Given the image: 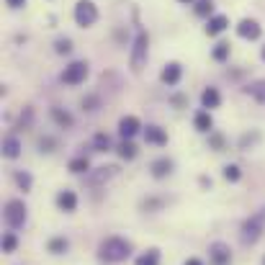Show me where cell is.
I'll use <instances>...</instances> for the list:
<instances>
[{
  "instance_id": "3",
  "label": "cell",
  "mask_w": 265,
  "mask_h": 265,
  "mask_svg": "<svg viewBox=\"0 0 265 265\" xmlns=\"http://www.w3.org/2000/svg\"><path fill=\"white\" fill-rule=\"evenodd\" d=\"M147 44H149V39H147V31H137V39H134V47H131V70L134 72H139L142 67H144V62H147Z\"/></svg>"
},
{
  "instance_id": "31",
  "label": "cell",
  "mask_w": 265,
  "mask_h": 265,
  "mask_svg": "<svg viewBox=\"0 0 265 265\" xmlns=\"http://www.w3.org/2000/svg\"><path fill=\"white\" fill-rule=\"evenodd\" d=\"M24 3H26V0H8L11 8H18V6H24Z\"/></svg>"
},
{
  "instance_id": "25",
  "label": "cell",
  "mask_w": 265,
  "mask_h": 265,
  "mask_svg": "<svg viewBox=\"0 0 265 265\" xmlns=\"http://www.w3.org/2000/svg\"><path fill=\"white\" fill-rule=\"evenodd\" d=\"M239 175H242V173H239L237 165H226V167H224V178H226V180L234 183V180H239Z\"/></svg>"
},
{
  "instance_id": "10",
  "label": "cell",
  "mask_w": 265,
  "mask_h": 265,
  "mask_svg": "<svg viewBox=\"0 0 265 265\" xmlns=\"http://www.w3.org/2000/svg\"><path fill=\"white\" fill-rule=\"evenodd\" d=\"M180 75H183V70H180V65L178 62H170V65H165V70H162V83H167V85H175L178 80H180Z\"/></svg>"
},
{
  "instance_id": "2",
  "label": "cell",
  "mask_w": 265,
  "mask_h": 265,
  "mask_svg": "<svg viewBox=\"0 0 265 265\" xmlns=\"http://www.w3.org/2000/svg\"><path fill=\"white\" fill-rule=\"evenodd\" d=\"M262 232H265V209H260L242 224V242H257Z\"/></svg>"
},
{
  "instance_id": "18",
  "label": "cell",
  "mask_w": 265,
  "mask_h": 265,
  "mask_svg": "<svg viewBox=\"0 0 265 265\" xmlns=\"http://www.w3.org/2000/svg\"><path fill=\"white\" fill-rule=\"evenodd\" d=\"M137 265H160V252L157 250H147L144 255L137 257Z\"/></svg>"
},
{
  "instance_id": "33",
  "label": "cell",
  "mask_w": 265,
  "mask_h": 265,
  "mask_svg": "<svg viewBox=\"0 0 265 265\" xmlns=\"http://www.w3.org/2000/svg\"><path fill=\"white\" fill-rule=\"evenodd\" d=\"M180 3H191V0H180Z\"/></svg>"
},
{
  "instance_id": "5",
  "label": "cell",
  "mask_w": 265,
  "mask_h": 265,
  "mask_svg": "<svg viewBox=\"0 0 265 265\" xmlns=\"http://www.w3.org/2000/svg\"><path fill=\"white\" fill-rule=\"evenodd\" d=\"M96 18H98V11H96V6L90 3V0H80V3L75 6V21L80 26H93Z\"/></svg>"
},
{
  "instance_id": "6",
  "label": "cell",
  "mask_w": 265,
  "mask_h": 265,
  "mask_svg": "<svg viewBox=\"0 0 265 265\" xmlns=\"http://www.w3.org/2000/svg\"><path fill=\"white\" fill-rule=\"evenodd\" d=\"M85 78H88V62H72L62 72V83H67V85H78Z\"/></svg>"
},
{
  "instance_id": "32",
  "label": "cell",
  "mask_w": 265,
  "mask_h": 265,
  "mask_svg": "<svg viewBox=\"0 0 265 265\" xmlns=\"http://www.w3.org/2000/svg\"><path fill=\"white\" fill-rule=\"evenodd\" d=\"M183 265H203V262H201V260H196V257H188Z\"/></svg>"
},
{
  "instance_id": "9",
  "label": "cell",
  "mask_w": 265,
  "mask_h": 265,
  "mask_svg": "<svg viewBox=\"0 0 265 265\" xmlns=\"http://www.w3.org/2000/svg\"><path fill=\"white\" fill-rule=\"evenodd\" d=\"M237 34H239L242 39H257V36H260V26H257V21H252V18H244V21H239V26H237Z\"/></svg>"
},
{
  "instance_id": "27",
  "label": "cell",
  "mask_w": 265,
  "mask_h": 265,
  "mask_svg": "<svg viewBox=\"0 0 265 265\" xmlns=\"http://www.w3.org/2000/svg\"><path fill=\"white\" fill-rule=\"evenodd\" d=\"M229 57V44H216V49H214V60H226Z\"/></svg>"
},
{
  "instance_id": "23",
  "label": "cell",
  "mask_w": 265,
  "mask_h": 265,
  "mask_svg": "<svg viewBox=\"0 0 265 265\" xmlns=\"http://www.w3.org/2000/svg\"><path fill=\"white\" fill-rule=\"evenodd\" d=\"M88 167H90V162H88L85 157H75V160L70 162V170H72V173H88Z\"/></svg>"
},
{
  "instance_id": "26",
  "label": "cell",
  "mask_w": 265,
  "mask_h": 265,
  "mask_svg": "<svg viewBox=\"0 0 265 265\" xmlns=\"http://www.w3.org/2000/svg\"><path fill=\"white\" fill-rule=\"evenodd\" d=\"M211 11H214V3H211V0H201V3L196 6V13H198V16H209Z\"/></svg>"
},
{
  "instance_id": "30",
  "label": "cell",
  "mask_w": 265,
  "mask_h": 265,
  "mask_svg": "<svg viewBox=\"0 0 265 265\" xmlns=\"http://www.w3.org/2000/svg\"><path fill=\"white\" fill-rule=\"evenodd\" d=\"M70 49H72L70 39H60V42H57V52H60V54H67Z\"/></svg>"
},
{
  "instance_id": "24",
  "label": "cell",
  "mask_w": 265,
  "mask_h": 265,
  "mask_svg": "<svg viewBox=\"0 0 265 265\" xmlns=\"http://www.w3.org/2000/svg\"><path fill=\"white\" fill-rule=\"evenodd\" d=\"M67 247H70V244H67V239H65V237H57V239H52V242H49V250H52V252H57V255H60V252H65Z\"/></svg>"
},
{
  "instance_id": "35",
  "label": "cell",
  "mask_w": 265,
  "mask_h": 265,
  "mask_svg": "<svg viewBox=\"0 0 265 265\" xmlns=\"http://www.w3.org/2000/svg\"><path fill=\"white\" fill-rule=\"evenodd\" d=\"M262 265H265V260H262Z\"/></svg>"
},
{
  "instance_id": "4",
  "label": "cell",
  "mask_w": 265,
  "mask_h": 265,
  "mask_svg": "<svg viewBox=\"0 0 265 265\" xmlns=\"http://www.w3.org/2000/svg\"><path fill=\"white\" fill-rule=\"evenodd\" d=\"M24 221H26V206H24V201L11 198L6 203V224L11 229H18V226H24Z\"/></svg>"
},
{
  "instance_id": "22",
  "label": "cell",
  "mask_w": 265,
  "mask_h": 265,
  "mask_svg": "<svg viewBox=\"0 0 265 265\" xmlns=\"http://www.w3.org/2000/svg\"><path fill=\"white\" fill-rule=\"evenodd\" d=\"M52 116H54V121H57L60 126H72V116H70V113H65V111H60V108H52Z\"/></svg>"
},
{
  "instance_id": "20",
  "label": "cell",
  "mask_w": 265,
  "mask_h": 265,
  "mask_svg": "<svg viewBox=\"0 0 265 265\" xmlns=\"http://www.w3.org/2000/svg\"><path fill=\"white\" fill-rule=\"evenodd\" d=\"M119 155H121L124 160H131V157H137V147H134L129 139H124V142L119 144Z\"/></svg>"
},
{
  "instance_id": "29",
  "label": "cell",
  "mask_w": 265,
  "mask_h": 265,
  "mask_svg": "<svg viewBox=\"0 0 265 265\" xmlns=\"http://www.w3.org/2000/svg\"><path fill=\"white\" fill-rule=\"evenodd\" d=\"M16 180H18V185H24L26 191L31 188V175H29V173H18V175H16Z\"/></svg>"
},
{
  "instance_id": "8",
  "label": "cell",
  "mask_w": 265,
  "mask_h": 265,
  "mask_svg": "<svg viewBox=\"0 0 265 265\" xmlns=\"http://www.w3.org/2000/svg\"><path fill=\"white\" fill-rule=\"evenodd\" d=\"M137 131H139V119H137V116H124V119L119 121V134H121L124 139H131Z\"/></svg>"
},
{
  "instance_id": "17",
  "label": "cell",
  "mask_w": 265,
  "mask_h": 265,
  "mask_svg": "<svg viewBox=\"0 0 265 265\" xmlns=\"http://www.w3.org/2000/svg\"><path fill=\"white\" fill-rule=\"evenodd\" d=\"M252 98H257L260 103H265V80H257V83H252V85H247L244 88Z\"/></svg>"
},
{
  "instance_id": "1",
  "label": "cell",
  "mask_w": 265,
  "mask_h": 265,
  "mask_svg": "<svg viewBox=\"0 0 265 265\" xmlns=\"http://www.w3.org/2000/svg\"><path fill=\"white\" fill-rule=\"evenodd\" d=\"M98 252H101V260H106V262H119V260H126V257H129L131 244H129L126 239H121V237H108V239L101 242Z\"/></svg>"
},
{
  "instance_id": "19",
  "label": "cell",
  "mask_w": 265,
  "mask_h": 265,
  "mask_svg": "<svg viewBox=\"0 0 265 265\" xmlns=\"http://www.w3.org/2000/svg\"><path fill=\"white\" fill-rule=\"evenodd\" d=\"M211 124H214V121H211V116H209L206 111L196 113V129H198V131H209V129H211Z\"/></svg>"
},
{
  "instance_id": "21",
  "label": "cell",
  "mask_w": 265,
  "mask_h": 265,
  "mask_svg": "<svg viewBox=\"0 0 265 265\" xmlns=\"http://www.w3.org/2000/svg\"><path fill=\"white\" fill-rule=\"evenodd\" d=\"M93 147H96V152H106V149H111V139H108V134H96Z\"/></svg>"
},
{
  "instance_id": "12",
  "label": "cell",
  "mask_w": 265,
  "mask_h": 265,
  "mask_svg": "<svg viewBox=\"0 0 265 265\" xmlns=\"http://www.w3.org/2000/svg\"><path fill=\"white\" fill-rule=\"evenodd\" d=\"M57 206H60L62 211H75V206H78V196H75L72 191H62V193L57 196Z\"/></svg>"
},
{
  "instance_id": "16",
  "label": "cell",
  "mask_w": 265,
  "mask_h": 265,
  "mask_svg": "<svg viewBox=\"0 0 265 265\" xmlns=\"http://www.w3.org/2000/svg\"><path fill=\"white\" fill-rule=\"evenodd\" d=\"M18 152H21V144H18V139H16V137H8V139L3 142V155L13 160V157H18Z\"/></svg>"
},
{
  "instance_id": "11",
  "label": "cell",
  "mask_w": 265,
  "mask_h": 265,
  "mask_svg": "<svg viewBox=\"0 0 265 265\" xmlns=\"http://www.w3.org/2000/svg\"><path fill=\"white\" fill-rule=\"evenodd\" d=\"M144 139L149 144H167V134L160 129V126H147L144 129Z\"/></svg>"
},
{
  "instance_id": "7",
  "label": "cell",
  "mask_w": 265,
  "mask_h": 265,
  "mask_svg": "<svg viewBox=\"0 0 265 265\" xmlns=\"http://www.w3.org/2000/svg\"><path fill=\"white\" fill-rule=\"evenodd\" d=\"M209 257H211L214 265H229V260H232L229 247H226L224 242H214V244L209 247Z\"/></svg>"
},
{
  "instance_id": "14",
  "label": "cell",
  "mask_w": 265,
  "mask_h": 265,
  "mask_svg": "<svg viewBox=\"0 0 265 265\" xmlns=\"http://www.w3.org/2000/svg\"><path fill=\"white\" fill-rule=\"evenodd\" d=\"M226 16H214V18H209V26H206V34L209 36H216V34H221L224 29H226Z\"/></svg>"
},
{
  "instance_id": "34",
  "label": "cell",
  "mask_w": 265,
  "mask_h": 265,
  "mask_svg": "<svg viewBox=\"0 0 265 265\" xmlns=\"http://www.w3.org/2000/svg\"><path fill=\"white\" fill-rule=\"evenodd\" d=\"M262 60H265V49H262Z\"/></svg>"
},
{
  "instance_id": "28",
  "label": "cell",
  "mask_w": 265,
  "mask_h": 265,
  "mask_svg": "<svg viewBox=\"0 0 265 265\" xmlns=\"http://www.w3.org/2000/svg\"><path fill=\"white\" fill-rule=\"evenodd\" d=\"M16 244H18V242H16V237H13V234H6V239H3V250H6V252H13V250H16Z\"/></svg>"
},
{
  "instance_id": "15",
  "label": "cell",
  "mask_w": 265,
  "mask_h": 265,
  "mask_svg": "<svg viewBox=\"0 0 265 265\" xmlns=\"http://www.w3.org/2000/svg\"><path fill=\"white\" fill-rule=\"evenodd\" d=\"M219 90L216 88H206L203 93H201V103H203V108H216L219 106Z\"/></svg>"
},
{
  "instance_id": "13",
  "label": "cell",
  "mask_w": 265,
  "mask_h": 265,
  "mask_svg": "<svg viewBox=\"0 0 265 265\" xmlns=\"http://www.w3.org/2000/svg\"><path fill=\"white\" fill-rule=\"evenodd\" d=\"M170 173H173V162H170L167 157H160V160L152 162V175H155V178H165V175H170Z\"/></svg>"
}]
</instances>
